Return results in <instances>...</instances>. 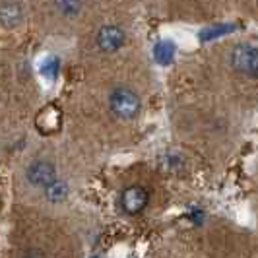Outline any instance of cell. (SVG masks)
Here are the masks:
<instances>
[{"label":"cell","instance_id":"cell-9","mask_svg":"<svg viewBox=\"0 0 258 258\" xmlns=\"http://www.w3.org/2000/svg\"><path fill=\"white\" fill-rule=\"evenodd\" d=\"M54 6L62 16H78L82 10V0H54Z\"/></svg>","mask_w":258,"mask_h":258},{"label":"cell","instance_id":"cell-8","mask_svg":"<svg viewBox=\"0 0 258 258\" xmlns=\"http://www.w3.org/2000/svg\"><path fill=\"white\" fill-rule=\"evenodd\" d=\"M39 72L45 78H49V80H54L60 72V60L56 56H47L39 66Z\"/></svg>","mask_w":258,"mask_h":258},{"label":"cell","instance_id":"cell-6","mask_svg":"<svg viewBox=\"0 0 258 258\" xmlns=\"http://www.w3.org/2000/svg\"><path fill=\"white\" fill-rule=\"evenodd\" d=\"M24 20V8L18 2H4L0 6V24L6 29H14Z\"/></svg>","mask_w":258,"mask_h":258},{"label":"cell","instance_id":"cell-3","mask_svg":"<svg viewBox=\"0 0 258 258\" xmlns=\"http://www.w3.org/2000/svg\"><path fill=\"white\" fill-rule=\"evenodd\" d=\"M26 177L29 184L39 186V188H45L51 181L56 179V171L51 161H45V159H37L33 161L26 171Z\"/></svg>","mask_w":258,"mask_h":258},{"label":"cell","instance_id":"cell-7","mask_svg":"<svg viewBox=\"0 0 258 258\" xmlns=\"http://www.w3.org/2000/svg\"><path fill=\"white\" fill-rule=\"evenodd\" d=\"M68 192H70L68 184L64 181H58V179H54V181H51L45 186V196L51 202H62L66 196H68Z\"/></svg>","mask_w":258,"mask_h":258},{"label":"cell","instance_id":"cell-2","mask_svg":"<svg viewBox=\"0 0 258 258\" xmlns=\"http://www.w3.org/2000/svg\"><path fill=\"white\" fill-rule=\"evenodd\" d=\"M231 62L239 72H243L246 76L258 78V49L256 47H248V45L235 47L231 54Z\"/></svg>","mask_w":258,"mask_h":258},{"label":"cell","instance_id":"cell-1","mask_svg":"<svg viewBox=\"0 0 258 258\" xmlns=\"http://www.w3.org/2000/svg\"><path fill=\"white\" fill-rule=\"evenodd\" d=\"M109 107L113 111V115L122 118V120H132L136 118L140 109H142V101L140 97L128 88H116L111 97H109Z\"/></svg>","mask_w":258,"mask_h":258},{"label":"cell","instance_id":"cell-5","mask_svg":"<svg viewBox=\"0 0 258 258\" xmlns=\"http://www.w3.org/2000/svg\"><path fill=\"white\" fill-rule=\"evenodd\" d=\"M124 31L116 26H105L97 33V47L103 52H115L124 45Z\"/></svg>","mask_w":258,"mask_h":258},{"label":"cell","instance_id":"cell-4","mask_svg":"<svg viewBox=\"0 0 258 258\" xmlns=\"http://www.w3.org/2000/svg\"><path fill=\"white\" fill-rule=\"evenodd\" d=\"M122 210L130 216H138L144 208L148 206V192L142 186H128L120 196Z\"/></svg>","mask_w":258,"mask_h":258}]
</instances>
